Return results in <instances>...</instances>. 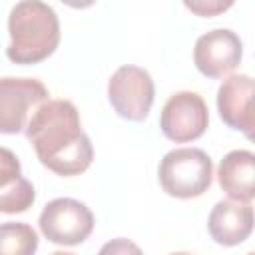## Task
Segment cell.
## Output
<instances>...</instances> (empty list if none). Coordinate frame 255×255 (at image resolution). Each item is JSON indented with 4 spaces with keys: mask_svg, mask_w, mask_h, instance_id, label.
Listing matches in <instances>:
<instances>
[{
    "mask_svg": "<svg viewBox=\"0 0 255 255\" xmlns=\"http://www.w3.org/2000/svg\"><path fill=\"white\" fill-rule=\"evenodd\" d=\"M24 131L40 163L58 175H80L94 159L92 141L82 129L78 108L70 100L40 104Z\"/></svg>",
    "mask_w": 255,
    "mask_h": 255,
    "instance_id": "1",
    "label": "cell"
},
{
    "mask_svg": "<svg viewBox=\"0 0 255 255\" xmlns=\"http://www.w3.org/2000/svg\"><path fill=\"white\" fill-rule=\"evenodd\" d=\"M211 239L223 247L243 243L253 231V207L247 201H217L207 217Z\"/></svg>",
    "mask_w": 255,
    "mask_h": 255,
    "instance_id": "10",
    "label": "cell"
},
{
    "mask_svg": "<svg viewBox=\"0 0 255 255\" xmlns=\"http://www.w3.org/2000/svg\"><path fill=\"white\" fill-rule=\"evenodd\" d=\"M155 86L147 70L126 64L120 66L108 82V100L116 114L129 122H143L149 116Z\"/></svg>",
    "mask_w": 255,
    "mask_h": 255,
    "instance_id": "4",
    "label": "cell"
},
{
    "mask_svg": "<svg viewBox=\"0 0 255 255\" xmlns=\"http://www.w3.org/2000/svg\"><path fill=\"white\" fill-rule=\"evenodd\" d=\"M98 255H143V253L133 241H129L126 237H116V239L104 243Z\"/></svg>",
    "mask_w": 255,
    "mask_h": 255,
    "instance_id": "14",
    "label": "cell"
},
{
    "mask_svg": "<svg viewBox=\"0 0 255 255\" xmlns=\"http://www.w3.org/2000/svg\"><path fill=\"white\" fill-rule=\"evenodd\" d=\"M36 199L34 185L22 175L16 153L0 147V213H24Z\"/></svg>",
    "mask_w": 255,
    "mask_h": 255,
    "instance_id": "11",
    "label": "cell"
},
{
    "mask_svg": "<svg viewBox=\"0 0 255 255\" xmlns=\"http://www.w3.org/2000/svg\"><path fill=\"white\" fill-rule=\"evenodd\" d=\"M169 255H191V253H185V251H177V253H169Z\"/></svg>",
    "mask_w": 255,
    "mask_h": 255,
    "instance_id": "17",
    "label": "cell"
},
{
    "mask_svg": "<svg viewBox=\"0 0 255 255\" xmlns=\"http://www.w3.org/2000/svg\"><path fill=\"white\" fill-rule=\"evenodd\" d=\"M217 110L221 120L247 137H253V80L247 74H233L225 78L217 90Z\"/></svg>",
    "mask_w": 255,
    "mask_h": 255,
    "instance_id": "9",
    "label": "cell"
},
{
    "mask_svg": "<svg viewBox=\"0 0 255 255\" xmlns=\"http://www.w3.org/2000/svg\"><path fill=\"white\" fill-rule=\"evenodd\" d=\"M243 58V44L229 28H215L197 38L193 48L195 68L207 78H223L233 72Z\"/></svg>",
    "mask_w": 255,
    "mask_h": 255,
    "instance_id": "8",
    "label": "cell"
},
{
    "mask_svg": "<svg viewBox=\"0 0 255 255\" xmlns=\"http://www.w3.org/2000/svg\"><path fill=\"white\" fill-rule=\"evenodd\" d=\"M247 255H253V253H247Z\"/></svg>",
    "mask_w": 255,
    "mask_h": 255,
    "instance_id": "18",
    "label": "cell"
},
{
    "mask_svg": "<svg viewBox=\"0 0 255 255\" xmlns=\"http://www.w3.org/2000/svg\"><path fill=\"white\" fill-rule=\"evenodd\" d=\"M10 44L6 56L14 64H38L60 44V20L52 6L40 0H22L8 16Z\"/></svg>",
    "mask_w": 255,
    "mask_h": 255,
    "instance_id": "2",
    "label": "cell"
},
{
    "mask_svg": "<svg viewBox=\"0 0 255 255\" xmlns=\"http://www.w3.org/2000/svg\"><path fill=\"white\" fill-rule=\"evenodd\" d=\"M157 177L161 189L171 197H199L213 181V161L199 147H177L161 157Z\"/></svg>",
    "mask_w": 255,
    "mask_h": 255,
    "instance_id": "3",
    "label": "cell"
},
{
    "mask_svg": "<svg viewBox=\"0 0 255 255\" xmlns=\"http://www.w3.org/2000/svg\"><path fill=\"white\" fill-rule=\"evenodd\" d=\"M233 2H221V0H195V2H185V8L199 14V16H215L219 12H225L227 8H231Z\"/></svg>",
    "mask_w": 255,
    "mask_h": 255,
    "instance_id": "15",
    "label": "cell"
},
{
    "mask_svg": "<svg viewBox=\"0 0 255 255\" xmlns=\"http://www.w3.org/2000/svg\"><path fill=\"white\" fill-rule=\"evenodd\" d=\"M50 255H76V253H68V251H54Z\"/></svg>",
    "mask_w": 255,
    "mask_h": 255,
    "instance_id": "16",
    "label": "cell"
},
{
    "mask_svg": "<svg viewBox=\"0 0 255 255\" xmlns=\"http://www.w3.org/2000/svg\"><path fill=\"white\" fill-rule=\"evenodd\" d=\"M207 104L197 92H175L161 108L159 128L175 143H187L201 137L207 129Z\"/></svg>",
    "mask_w": 255,
    "mask_h": 255,
    "instance_id": "7",
    "label": "cell"
},
{
    "mask_svg": "<svg viewBox=\"0 0 255 255\" xmlns=\"http://www.w3.org/2000/svg\"><path fill=\"white\" fill-rule=\"evenodd\" d=\"M42 235L56 245H80L94 231V213L72 197H58L44 205L40 213Z\"/></svg>",
    "mask_w": 255,
    "mask_h": 255,
    "instance_id": "5",
    "label": "cell"
},
{
    "mask_svg": "<svg viewBox=\"0 0 255 255\" xmlns=\"http://www.w3.org/2000/svg\"><path fill=\"white\" fill-rule=\"evenodd\" d=\"M217 181L221 189L235 201H247L255 197V155L249 149L229 151L217 169Z\"/></svg>",
    "mask_w": 255,
    "mask_h": 255,
    "instance_id": "12",
    "label": "cell"
},
{
    "mask_svg": "<svg viewBox=\"0 0 255 255\" xmlns=\"http://www.w3.org/2000/svg\"><path fill=\"white\" fill-rule=\"evenodd\" d=\"M46 86L36 78H0V133H20L34 110L48 98Z\"/></svg>",
    "mask_w": 255,
    "mask_h": 255,
    "instance_id": "6",
    "label": "cell"
},
{
    "mask_svg": "<svg viewBox=\"0 0 255 255\" xmlns=\"http://www.w3.org/2000/svg\"><path fill=\"white\" fill-rule=\"evenodd\" d=\"M36 249L38 233L28 223H0V255H34Z\"/></svg>",
    "mask_w": 255,
    "mask_h": 255,
    "instance_id": "13",
    "label": "cell"
}]
</instances>
